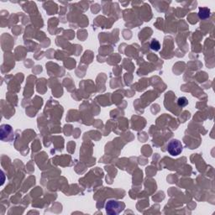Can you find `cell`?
<instances>
[{"mask_svg": "<svg viewBox=\"0 0 215 215\" xmlns=\"http://www.w3.org/2000/svg\"><path fill=\"white\" fill-rule=\"evenodd\" d=\"M167 151L172 156H179L182 153L183 146H182L181 141H179L178 139H171L167 145Z\"/></svg>", "mask_w": 215, "mask_h": 215, "instance_id": "cell-2", "label": "cell"}, {"mask_svg": "<svg viewBox=\"0 0 215 215\" xmlns=\"http://www.w3.org/2000/svg\"><path fill=\"white\" fill-rule=\"evenodd\" d=\"M177 104L180 107H186L188 104V101L185 97H182V98H179L177 100Z\"/></svg>", "mask_w": 215, "mask_h": 215, "instance_id": "cell-5", "label": "cell"}, {"mask_svg": "<svg viewBox=\"0 0 215 215\" xmlns=\"http://www.w3.org/2000/svg\"><path fill=\"white\" fill-rule=\"evenodd\" d=\"M124 207H125V205L122 202L116 200H110L106 203L105 209L108 214L117 215L124 210Z\"/></svg>", "mask_w": 215, "mask_h": 215, "instance_id": "cell-1", "label": "cell"}, {"mask_svg": "<svg viewBox=\"0 0 215 215\" xmlns=\"http://www.w3.org/2000/svg\"><path fill=\"white\" fill-rule=\"evenodd\" d=\"M150 48L153 50V51H159L160 49V45L159 43V41L156 40H151V43H150Z\"/></svg>", "mask_w": 215, "mask_h": 215, "instance_id": "cell-4", "label": "cell"}, {"mask_svg": "<svg viewBox=\"0 0 215 215\" xmlns=\"http://www.w3.org/2000/svg\"><path fill=\"white\" fill-rule=\"evenodd\" d=\"M198 16L202 19L208 18L210 16V9L208 8H201L200 9H199Z\"/></svg>", "mask_w": 215, "mask_h": 215, "instance_id": "cell-3", "label": "cell"}]
</instances>
